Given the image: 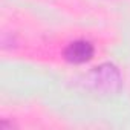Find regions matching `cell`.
<instances>
[{"mask_svg":"<svg viewBox=\"0 0 130 130\" xmlns=\"http://www.w3.org/2000/svg\"><path fill=\"white\" fill-rule=\"evenodd\" d=\"M84 86L101 96L118 95L122 89V77L119 69L112 63H103L93 68L84 78Z\"/></svg>","mask_w":130,"mask_h":130,"instance_id":"obj_1","label":"cell"},{"mask_svg":"<svg viewBox=\"0 0 130 130\" xmlns=\"http://www.w3.org/2000/svg\"><path fill=\"white\" fill-rule=\"evenodd\" d=\"M93 54H95L93 44L90 41H86V40H75V41L69 43L63 52L64 60L72 63V64L87 63L89 60H92Z\"/></svg>","mask_w":130,"mask_h":130,"instance_id":"obj_2","label":"cell"}]
</instances>
